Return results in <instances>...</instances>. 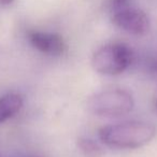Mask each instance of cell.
I'll return each instance as SVG.
<instances>
[{
    "label": "cell",
    "instance_id": "cell-1",
    "mask_svg": "<svg viewBox=\"0 0 157 157\" xmlns=\"http://www.w3.org/2000/svg\"><path fill=\"white\" fill-rule=\"evenodd\" d=\"M157 128L145 121H128L99 129V139L105 145L121 150L139 148L150 143L155 138Z\"/></svg>",
    "mask_w": 157,
    "mask_h": 157
},
{
    "label": "cell",
    "instance_id": "cell-2",
    "mask_svg": "<svg viewBox=\"0 0 157 157\" xmlns=\"http://www.w3.org/2000/svg\"><path fill=\"white\" fill-rule=\"evenodd\" d=\"M135 100L129 92L121 88L107 90L94 94L87 101V109L102 117H120L130 113Z\"/></svg>",
    "mask_w": 157,
    "mask_h": 157
},
{
    "label": "cell",
    "instance_id": "cell-3",
    "mask_svg": "<svg viewBox=\"0 0 157 157\" xmlns=\"http://www.w3.org/2000/svg\"><path fill=\"white\" fill-rule=\"evenodd\" d=\"M132 51L125 43H110L99 48L92 57V66L103 75H118L130 66Z\"/></svg>",
    "mask_w": 157,
    "mask_h": 157
},
{
    "label": "cell",
    "instance_id": "cell-4",
    "mask_svg": "<svg viewBox=\"0 0 157 157\" xmlns=\"http://www.w3.org/2000/svg\"><path fill=\"white\" fill-rule=\"evenodd\" d=\"M112 22L120 29L135 36H142L150 29L148 16L142 10L130 7L113 12Z\"/></svg>",
    "mask_w": 157,
    "mask_h": 157
},
{
    "label": "cell",
    "instance_id": "cell-5",
    "mask_svg": "<svg viewBox=\"0 0 157 157\" xmlns=\"http://www.w3.org/2000/svg\"><path fill=\"white\" fill-rule=\"evenodd\" d=\"M28 40L36 50L50 56H60L66 51V43L58 33L33 30L28 33Z\"/></svg>",
    "mask_w": 157,
    "mask_h": 157
},
{
    "label": "cell",
    "instance_id": "cell-6",
    "mask_svg": "<svg viewBox=\"0 0 157 157\" xmlns=\"http://www.w3.org/2000/svg\"><path fill=\"white\" fill-rule=\"evenodd\" d=\"M23 103L22 96L15 93L0 97V123H5L15 116L23 108Z\"/></svg>",
    "mask_w": 157,
    "mask_h": 157
},
{
    "label": "cell",
    "instance_id": "cell-7",
    "mask_svg": "<svg viewBox=\"0 0 157 157\" xmlns=\"http://www.w3.org/2000/svg\"><path fill=\"white\" fill-rule=\"evenodd\" d=\"M78 146L85 157H102L105 155L103 148L95 140L90 139V138H78Z\"/></svg>",
    "mask_w": 157,
    "mask_h": 157
},
{
    "label": "cell",
    "instance_id": "cell-8",
    "mask_svg": "<svg viewBox=\"0 0 157 157\" xmlns=\"http://www.w3.org/2000/svg\"><path fill=\"white\" fill-rule=\"evenodd\" d=\"M131 0H110V6L113 12L117 11V10L124 9L126 7H129V2Z\"/></svg>",
    "mask_w": 157,
    "mask_h": 157
},
{
    "label": "cell",
    "instance_id": "cell-9",
    "mask_svg": "<svg viewBox=\"0 0 157 157\" xmlns=\"http://www.w3.org/2000/svg\"><path fill=\"white\" fill-rule=\"evenodd\" d=\"M14 0H0V5L2 6H9L13 2Z\"/></svg>",
    "mask_w": 157,
    "mask_h": 157
},
{
    "label": "cell",
    "instance_id": "cell-10",
    "mask_svg": "<svg viewBox=\"0 0 157 157\" xmlns=\"http://www.w3.org/2000/svg\"><path fill=\"white\" fill-rule=\"evenodd\" d=\"M153 71H154L155 73L157 74V60H156V63H155L154 65H153Z\"/></svg>",
    "mask_w": 157,
    "mask_h": 157
},
{
    "label": "cell",
    "instance_id": "cell-11",
    "mask_svg": "<svg viewBox=\"0 0 157 157\" xmlns=\"http://www.w3.org/2000/svg\"><path fill=\"white\" fill-rule=\"evenodd\" d=\"M155 107H156V110H157V99H156V103H155Z\"/></svg>",
    "mask_w": 157,
    "mask_h": 157
}]
</instances>
